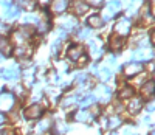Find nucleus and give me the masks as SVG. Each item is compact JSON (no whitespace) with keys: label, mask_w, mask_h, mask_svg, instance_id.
<instances>
[{"label":"nucleus","mask_w":155,"mask_h":135,"mask_svg":"<svg viewBox=\"0 0 155 135\" xmlns=\"http://www.w3.org/2000/svg\"><path fill=\"white\" fill-rule=\"evenodd\" d=\"M88 53H90V56H92L93 59H99L102 55H104V44H102V40L99 37L90 40V44H88Z\"/></svg>","instance_id":"39448f33"},{"label":"nucleus","mask_w":155,"mask_h":135,"mask_svg":"<svg viewBox=\"0 0 155 135\" xmlns=\"http://www.w3.org/2000/svg\"><path fill=\"white\" fill-rule=\"evenodd\" d=\"M31 36H33V30L27 25H22L19 30H16L12 33V42L17 44V45H23V44H27V40Z\"/></svg>","instance_id":"f03ea898"},{"label":"nucleus","mask_w":155,"mask_h":135,"mask_svg":"<svg viewBox=\"0 0 155 135\" xmlns=\"http://www.w3.org/2000/svg\"><path fill=\"white\" fill-rule=\"evenodd\" d=\"M50 126H51V120L50 118H45V120H42L41 123H39L37 129H39V132H45V130L50 129Z\"/></svg>","instance_id":"7c9ffc66"},{"label":"nucleus","mask_w":155,"mask_h":135,"mask_svg":"<svg viewBox=\"0 0 155 135\" xmlns=\"http://www.w3.org/2000/svg\"><path fill=\"white\" fill-rule=\"evenodd\" d=\"M147 112H149V113H152V112H153V103H152V101L147 104Z\"/></svg>","instance_id":"79ce46f5"},{"label":"nucleus","mask_w":155,"mask_h":135,"mask_svg":"<svg viewBox=\"0 0 155 135\" xmlns=\"http://www.w3.org/2000/svg\"><path fill=\"white\" fill-rule=\"evenodd\" d=\"M70 2L71 0H51L50 3V9L53 14L61 16V14H65V11L70 8Z\"/></svg>","instance_id":"423d86ee"},{"label":"nucleus","mask_w":155,"mask_h":135,"mask_svg":"<svg viewBox=\"0 0 155 135\" xmlns=\"http://www.w3.org/2000/svg\"><path fill=\"white\" fill-rule=\"evenodd\" d=\"M34 67H30V69H27V70H23V73H22V78H23V83H25V86H31L33 83H34Z\"/></svg>","instance_id":"412c9836"},{"label":"nucleus","mask_w":155,"mask_h":135,"mask_svg":"<svg viewBox=\"0 0 155 135\" xmlns=\"http://www.w3.org/2000/svg\"><path fill=\"white\" fill-rule=\"evenodd\" d=\"M6 33H9V25L0 22V36H5Z\"/></svg>","instance_id":"e433bc0d"},{"label":"nucleus","mask_w":155,"mask_h":135,"mask_svg":"<svg viewBox=\"0 0 155 135\" xmlns=\"http://www.w3.org/2000/svg\"><path fill=\"white\" fill-rule=\"evenodd\" d=\"M96 76L102 81V83H107V81L112 78V72H110L109 69H102V70H99V72L96 73Z\"/></svg>","instance_id":"bb28decb"},{"label":"nucleus","mask_w":155,"mask_h":135,"mask_svg":"<svg viewBox=\"0 0 155 135\" xmlns=\"http://www.w3.org/2000/svg\"><path fill=\"white\" fill-rule=\"evenodd\" d=\"M149 70H150V72H153V62H150V64H149Z\"/></svg>","instance_id":"49530a36"},{"label":"nucleus","mask_w":155,"mask_h":135,"mask_svg":"<svg viewBox=\"0 0 155 135\" xmlns=\"http://www.w3.org/2000/svg\"><path fill=\"white\" fill-rule=\"evenodd\" d=\"M90 34H92V30L90 28H81L79 31H78V39L79 40H85L90 37Z\"/></svg>","instance_id":"2f4dec72"},{"label":"nucleus","mask_w":155,"mask_h":135,"mask_svg":"<svg viewBox=\"0 0 155 135\" xmlns=\"http://www.w3.org/2000/svg\"><path fill=\"white\" fill-rule=\"evenodd\" d=\"M143 100L141 98H137V96H132L130 101H129V112H130L132 115L141 112V109H143Z\"/></svg>","instance_id":"4468645a"},{"label":"nucleus","mask_w":155,"mask_h":135,"mask_svg":"<svg viewBox=\"0 0 155 135\" xmlns=\"http://www.w3.org/2000/svg\"><path fill=\"white\" fill-rule=\"evenodd\" d=\"M58 23H59V28L67 33V31H71L78 26V19L73 14H61L58 19Z\"/></svg>","instance_id":"7ed1b4c3"},{"label":"nucleus","mask_w":155,"mask_h":135,"mask_svg":"<svg viewBox=\"0 0 155 135\" xmlns=\"http://www.w3.org/2000/svg\"><path fill=\"white\" fill-rule=\"evenodd\" d=\"M121 9V2L120 0H110L109 5L104 8V11H102V19H112L115 17L116 14H118V11Z\"/></svg>","instance_id":"0eeeda50"},{"label":"nucleus","mask_w":155,"mask_h":135,"mask_svg":"<svg viewBox=\"0 0 155 135\" xmlns=\"http://www.w3.org/2000/svg\"><path fill=\"white\" fill-rule=\"evenodd\" d=\"M39 16H36V14H27L23 19H22V23H33V25H36L37 22H39Z\"/></svg>","instance_id":"c756f323"},{"label":"nucleus","mask_w":155,"mask_h":135,"mask_svg":"<svg viewBox=\"0 0 155 135\" xmlns=\"http://www.w3.org/2000/svg\"><path fill=\"white\" fill-rule=\"evenodd\" d=\"M0 75H2L5 79H8V81H16V79H19L20 72H19L17 67H11V69H3V70H0Z\"/></svg>","instance_id":"2eb2a0df"},{"label":"nucleus","mask_w":155,"mask_h":135,"mask_svg":"<svg viewBox=\"0 0 155 135\" xmlns=\"http://www.w3.org/2000/svg\"><path fill=\"white\" fill-rule=\"evenodd\" d=\"M59 48H61V40L56 39V40H54V44L51 45V53H53V55H56V53L59 51Z\"/></svg>","instance_id":"c9c22d12"},{"label":"nucleus","mask_w":155,"mask_h":135,"mask_svg":"<svg viewBox=\"0 0 155 135\" xmlns=\"http://www.w3.org/2000/svg\"><path fill=\"white\" fill-rule=\"evenodd\" d=\"M36 30L41 31V33H45V31L50 30V22H48V19H47L45 16L39 19V22L36 23Z\"/></svg>","instance_id":"393cba45"},{"label":"nucleus","mask_w":155,"mask_h":135,"mask_svg":"<svg viewBox=\"0 0 155 135\" xmlns=\"http://www.w3.org/2000/svg\"><path fill=\"white\" fill-rule=\"evenodd\" d=\"M143 64L141 62H137V61H132V62H127L126 65H124V76L126 78H134L135 75H138V73H141L143 72Z\"/></svg>","instance_id":"6e6552de"},{"label":"nucleus","mask_w":155,"mask_h":135,"mask_svg":"<svg viewBox=\"0 0 155 135\" xmlns=\"http://www.w3.org/2000/svg\"><path fill=\"white\" fill-rule=\"evenodd\" d=\"M65 129H67V127L64 126V123H58V124H56V132H58L59 135H62L64 132H65Z\"/></svg>","instance_id":"4c0bfd02"},{"label":"nucleus","mask_w":155,"mask_h":135,"mask_svg":"<svg viewBox=\"0 0 155 135\" xmlns=\"http://www.w3.org/2000/svg\"><path fill=\"white\" fill-rule=\"evenodd\" d=\"M95 101H96L95 95H85V96H84V98L81 100V104H82L84 107H88V106L95 104Z\"/></svg>","instance_id":"473e14b6"},{"label":"nucleus","mask_w":155,"mask_h":135,"mask_svg":"<svg viewBox=\"0 0 155 135\" xmlns=\"http://www.w3.org/2000/svg\"><path fill=\"white\" fill-rule=\"evenodd\" d=\"M78 101H79V100H78L76 95H70V96H65V98H64L61 104H62V107H70V106H74Z\"/></svg>","instance_id":"cd10ccee"},{"label":"nucleus","mask_w":155,"mask_h":135,"mask_svg":"<svg viewBox=\"0 0 155 135\" xmlns=\"http://www.w3.org/2000/svg\"><path fill=\"white\" fill-rule=\"evenodd\" d=\"M19 16V8L17 6H8V12H6V19H14Z\"/></svg>","instance_id":"72a5a7b5"},{"label":"nucleus","mask_w":155,"mask_h":135,"mask_svg":"<svg viewBox=\"0 0 155 135\" xmlns=\"http://www.w3.org/2000/svg\"><path fill=\"white\" fill-rule=\"evenodd\" d=\"M42 113H44V107L41 104H33L25 110V116L28 120H37V118L42 116Z\"/></svg>","instance_id":"9b49d317"},{"label":"nucleus","mask_w":155,"mask_h":135,"mask_svg":"<svg viewBox=\"0 0 155 135\" xmlns=\"http://www.w3.org/2000/svg\"><path fill=\"white\" fill-rule=\"evenodd\" d=\"M87 6H93V8H101L104 5V0H84Z\"/></svg>","instance_id":"f704fd0d"},{"label":"nucleus","mask_w":155,"mask_h":135,"mask_svg":"<svg viewBox=\"0 0 155 135\" xmlns=\"http://www.w3.org/2000/svg\"><path fill=\"white\" fill-rule=\"evenodd\" d=\"M73 118H74V121H78V123H87V121L92 120V112H88V110H85V109L78 110Z\"/></svg>","instance_id":"aec40b11"},{"label":"nucleus","mask_w":155,"mask_h":135,"mask_svg":"<svg viewBox=\"0 0 155 135\" xmlns=\"http://www.w3.org/2000/svg\"><path fill=\"white\" fill-rule=\"evenodd\" d=\"M129 133H130V129H126V130H124V133H123V135H129ZM132 135H135V133H132Z\"/></svg>","instance_id":"a18cd8bd"},{"label":"nucleus","mask_w":155,"mask_h":135,"mask_svg":"<svg viewBox=\"0 0 155 135\" xmlns=\"http://www.w3.org/2000/svg\"><path fill=\"white\" fill-rule=\"evenodd\" d=\"M12 53V45L9 39L5 36H0V55H11Z\"/></svg>","instance_id":"dca6fc26"},{"label":"nucleus","mask_w":155,"mask_h":135,"mask_svg":"<svg viewBox=\"0 0 155 135\" xmlns=\"http://www.w3.org/2000/svg\"><path fill=\"white\" fill-rule=\"evenodd\" d=\"M115 34H118L121 37H127L132 31V22L129 17H120L115 23V28H113Z\"/></svg>","instance_id":"f257e3e1"},{"label":"nucleus","mask_w":155,"mask_h":135,"mask_svg":"<svg viewBox=\"0 0 155 135\" xmlns=\"http://www.w3.org/2000/svg\"><path fill=\"white\" fill-rule=\"evenodd\" d=\"M134 96V87L132 86H124L120 90V100H130Z\"/></svg>","instance_id":"b1692460"},{"label":"nucleus","mask_w":155,"mask_h":135,"mask_svg":"<svg viewBox=\"0 0 155 135\" xmlns=\"http://www.w3.org/2000/svg\"><path fill=\"white\" fill-rule=\"evenodd\" d=\"M88 25H90V28H102L104 26V19H102L101 16H90L88 17Z\"/></svg>","instance_id":"4be33fe9"},{"label":"nucleus","mask_w":155,"mask_h":135,"mask_svg":"<svg viewBox=\"0 0 155 135\" xmlns=\"http://www.w3.org/2000/svg\"><path fill=\"white\" fill-rule=\"evenodd\" d=\"M107 135H116V133H115V132H109Z\"/></svg>","instance_id":"de8ad7c7"},{"label":"nucleus","mask_w":155,"mask_h":135,"mask_svg":"<svg viewBox=\"0 0 155 135\" xmlns=\"http://www.w3.org/2000/svg\"><path fill=\"white\" fill-rule=\"evenodd\" d=\"M146 81H147V73H143V72H141V73H138V75L134 76V84L138 86V87H141V86L146 83Z\"/></svg>","instance_id":"a878e982"},{"label":"nucleus","mask_w":155,"mask_h":135,"mask_svg":"<svg viewBox=\"0 0 155 135\" xmlns=\"http://www.w3.org/2000/svg\"><path fill=\"white\" fill-rule=\"evenodd\" d=\"M123 45H124V37H121V36L113 33L110 36V39H109V48L113 50V51H118V50L123 48Z\"/></svg>","instance_id":"ddd939ff"},{"label":"nucleus","mask_w":155,"mask_h":135,"mask_svg":"<svg viewBox=\"0 0 155 135\" xmlns=\"http://www.w3.org/2000/svg\"><path fill=\"white\" fill-rule=\"evenodd\" d=\"M123 124V120H121V116H118V115H113V116H110L107 121H106V126L109 127V129H112V130H115L116 127H120Z\"/></svg>","instance_id":"5701e85b"},{"label":"nucleus","mask_w":155,"mask_h":135,"mask_svg":"<svg viewBox=\"0 0 155 135\" xmlns=\"http://www.w3.org/2000/svg\"><path fill=\"white\" fill-rule=\"evenodd\" d=\"M14 56L17 59H27L31 56V53H33V47L31 45H27V44H23V45H17L14 48Z\"/></svg>","instance_id":"9d476101"},{"label":"nucleus","mask_w":155,"mask_h":135,"mask_svg":"<svg viewBox=\"0 0 155 135\" xmlns=\"http://www.w3.org/2000/svg\"><path fill=\"white\" fill-rule=\"evenodd\" d=\"M153 90H155V83L152 79L146 81V83L141 86V93H143V96H146V98H152L153 96Z\"/></svg>","instance_id":"6ab92c4d"},{"label":"nucleus","mask_w":155,"mask_h":135,"mask_svg":"<svg viewBox=\"0 0 155 135\" xmlns=\"http://www.w3.org/2000/svg\"><path fill=\"white\" fill-rule=\"evenodd\" d=\"M67 56H68L73 62H78L81 56H84V47L79 45V44H71V45L67 48Z\"/></svg>","instance_id":"1a4fd4ad"},{"label":"nucleus","mask_w":155,"mask_h":135,"mask_svg":"<svg viewBox=\"0 0 155 135\" xmlns=\"http://www.w3.org/2000/svg\"><path fill=\"white\" fill-rule=\"evenodd\" d=\"M87 9H88V6H87V3L84 2V0H74V2H73V12L76 16L85 14Z\"/></svg>","instance_id":"a211bd4d"},{"label":"nucleus","mask_w":155,"mask_h":135,"mask_svg":"<svg viewBox=\"0 0 155 135\" xmlns=\"http://www.w3.org/2000/svg\"><path fill=\"white\" fill-rule=\"evenodd\" d=\"M20 3H22V8L23 9H28V11H33L37 5L36 0H20Z\"/></svg>","instance_id":"c85d7f7f"},{"label":"nucleus","mask_w":155,"mask_h":135,"mask_svg":"<svg viewBox=\"0 0 155 135\" xmlns=\"http://www.w3.org/2000/svg\"><path fill=\"white\" fill-rule=\"evenodd\" d=\"M36 2H37L39 5H42V6H48V5L51 3V0H36Z\"/></svg>","instance_id":"ea45409f"},{"label":"nucleus","mask_w":155,"mask_h":135,"mask_svg":"<svg viewBox=\"0 0 155 135\" xmlns=\"http://www.w3.org/2000/svg\"><path fill=\"white\" fill-rule=\"evenodd\" d=\"M16 104V96L11 92L0 93V112H9Z\"/></svg>","instance_id":"20e7f679"},{"label":"nucleus","mask_w":155,"mask_h":135,"mask_svg":"<svg viewBox=\"0 0 155 135\" xmlns=\"http://www.w3.org/2000/svg\"><path fill=\"white\" fill-rule=\"evenodd\" d=\"M153 51L152 48H144V47H138L135 51H134V61L140 62V61H146L147 58H152Z\"/></svg>","instance_id":"f8f14e48"},{"label":"nucleus","mask_w":155,"mask_h":135,"mask_svg":"<svg viewBox=\"0 0 155 135\" xmlns=\"http://www.w3.org/2000/svg\"><path fill=\"white\" fill-rule=\"evenodd\" d=\"M2 135H14V132H12V130H9V129H6Z\"/></svg>","instance_id":"c03bdc74"},{"label":"nucleus","mask_w":155,"mask_h":135,"mask_svg":"<svg viewBox=\"0 0 155 135\" xmlns=\"http://www.w3.org/2000/svg\"><path fill=\"white\" fill-rule=\"evenodd\" d=\"M6 123V115L3 112H0V126H3Z\"/></svg>","instance_id":"a19ab883"},{"label":"nucleus","mask_w":155,"mask_h":135,"mask_svg":"<svg viewBox=\"0 0 155 135\" xmlns=\"http://www.w3.org/2000/svg\"><path fill=\"white\" fill-rule=\"evenodd\" d=\"M130 2H135V0H130Z\"/></svg>","instance_id":"09e8293b"},{"label":"nucleus","mask_w":155,"mask_h":135,"mask_svg":"<svg viewBox=\"0 0 155 135\" xmlns=\"http://www.w3.org/2000/svg\"><path fill=\"white\" fill-rule=\"evenodd\" d=\"M110 96V87L107 86H98L95 89V98H101L102 101H107Z\"/></svg>","instance_id":"f3484780"},{"label":"nucleus","mask_w":155,"mask_h":135,"mask_svg":"<svg viewBox=\"0 0 155 135\" xmlns=\"http://www.w3.org/2000/svg\"><path fill=\"white\" fill-rule=\"evenodd\" d=\"M0 5H2V6H5V8H8L11 3L8 2V0H0Z\"/></svg>","instance_id":"37998d69"},{"label":"nucleus","mask_w":155,"mask_h":135,"mask_svg":"<svg viewBox=\"0 0 155 135\" xmlns=\"http://www.w3.org/2000/svg\"><path fill=\"white\" fill-rule=\"evenodd\" d=\"M14 90H16V93H17L19 96H23V95H25V89H23L22 86H16Z\"/></svg>","instance_id":"58836bf2"}]
</instances>
